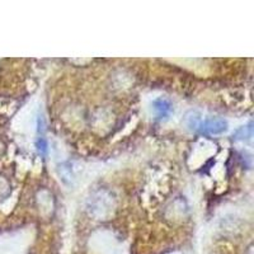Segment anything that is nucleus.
<instances>
[{"mask_svg":"<svg viewBox=\"0 0 254 254\" xmlns=\"http://www.w3.org/2000/svg\"><path fill=\"white\" fill-rule=\"evenodd\" d=\"M188 126L192 130L199 131L202 133H210V135L221 133L228 128V124H226L225 120L219 119V117L202 119V117L196 115H192V117L188 119Z\"/></svg>","mask_w":254,"mask_h":254,"instance_id":"f257e3e1","label":"nucleus"},{"mask_svg":"<svg viewBox=\"0 0 254 254\" xmlns=\"http://www.w3.org/2000/svg\"><path fill=\"white\" fill-rule=\"evenodd\" d=\"M154 106V110H155L156 116H158V119L163 120V119H167L168 116L171 115L172 112V104L171 102L167 101V99H156L155 102L153 103Z\"/></svg>","mask_w":254,"mask_h":254,"instance_id":"f03ea898","label":"nucleus"}]
</instances>
